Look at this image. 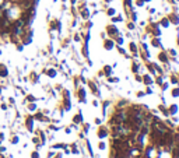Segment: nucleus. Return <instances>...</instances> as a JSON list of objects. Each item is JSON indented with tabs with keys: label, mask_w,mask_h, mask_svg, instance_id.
Listing matches in <instances>:
<instances>
[{
	"label": "nucleus",
	"mask_w": 179,
	"mask_h": 158,
	"mask_svg": "<svg viewBox=\"0 0 179 158\" xmlns=\"http://www.w3.org/2000/svg\"><path fill=\"white\" fill-rule=\"evenodd\" d=\"M105 32H106V35H108V38H112V39H115L118 35H120V29L118 27H116V24H108L106 25V28H105Z\"/></svg>",
	"instance_id": "f257e3e1"
},
{
	"label": "nucleus",
	"mask_w": 179,
	"mask_h": 158,
	"mask_svg": "<svg viewBox=\"0 0 179 158\" xmlns=\"http://www.w3.org/2000/svg\"><path fill=\"white\" fill-rule=\"evenodd\" d=\"M76 95H77V99L80 104H87V90H85V87L80 85L78 88H76Z\"/></svg>",
	"instance_id": "f03ea898"
},
{
	"label": "nucleus",
	"mask_w": 179,
	"mask_h": 158,
	"mask_svg": "<svg viewBox=\"0 0 179 158\" xmlns=\"http://www.w3.org/2000/svg\"><path fill=\"white\" fill-rule=\"evenodd\" d=\"M129 53L132 55L133 59H138V45L137 42H134V39L129 42Z\"/></svg>",
	"instance_id": "7ed1b4c3"
},
{
	"label": "nucleus",
	"mask_w": 179,
	"mask_h": 158,
	"mask_svg": "<svg viewBox=\"0 0 179 158\" xmlns=\"http://www.w3.org/2000/svg\"><path fill=\"white\" fill-rule=\"evenodd\" d=\"M115 46H116V43L112 38H106V39L102 41V48H104V51H106V52H112L115 49Z\"/></svg>",
	"instance_id": "20e7f679"
},
{
	"label": "nucleus",
	"mask_w": 179,
	"mask_h": 158,
	"mask_svg": "<svg viewBox=\"0 0 179 158\" xmlns=\"http://www.w3.org/2000/svg\"><path fill=\"white\" fill-rule=\"evenodd\" d=\"M150 45H151L152 48H155V49H161V51H165L166 48L164 46V43H162V41H161L160 37H151V39H150Z\"/></svg>",
	"instance_id": "39448f33"
},
{
	"label": "nucleus",
	"mask_w": 179,
	"mask_h": 158,
	"mask_svg": "<svg viewBox=\"0 0 179 158\" xmlns=\"http://www.w3.org/2000/svg\"><path fill=\"white\" fill-rule=\"evenodd\" d=\"M109 136H110V130H109V127H106V126L99 127L98 132H96V137L99 140H104V139H106V137H109Z\"/></svg>",
	"instance_id": "423d86ee"
},
{
	"label": "nucleus",
	"mask_w": 179,
	"mask_h": 158,
	"mask_svg": "<svg viewBox=\"0 0 179 158\" xmlns=\"http://www.w3.org/2000/svg\"><path fill=\"white\" fill-rule=\"evenodd\" d=\"M78 17H80V20H83V21H87V20L91 18V10H90V7H84V9L78 10Z\"/></svg>",
	"instance_id": "0eeeda50"
},
{
	"label": "nucleus",
	"mask_w": 179,
	"mask_h": 158,
	"mask_svg": "<svg viewBox=\"0 0 179 158\" xmlns=\"http://www.w3.org/2000/svg\"><path fill=\"white\" fill-rule=\"evenodd\" d=\"M157 60L161 65H165V63H169V56L166 53V51H160V53L157 55Z\"/></svg>",
	"instance_id": "6e6552de"
},
{
	"label": "nucleus",
	"mask_w": 179,
	"mask_h": 158,
	"mask_svg": "<svg viewBox=\"0 0 179 158\" xmlns=\"http://www.w3.org/2000/svg\"><path fill=\"white\" fill-rule=\"evenodd\" d=\"M166 17L169 20L171 25H175V27H178L179 25V13H174V11H171V13L166 14Z\"/></svg>",
	"instance_id": "1a4fd4ad"
},
{
	"label": "nucleus",
	"mask_w": 179,
	"mask_h": 158,
	"mask_svg": "<svg viewBox=\"0 0 179 158\" xmlns=\"http://www.w3.org/2000/svg\"><path fill=\"white\" fill-rule=\"evenodd\" d=\"M143 84L144 85H154V76H151L150 73H144L143 74Z\"/></svg>",
	"instance_id": "9d476101"
},
{
	"label": "nucleus",
	"mask_w": 179,
	"mask_h": 158,
	"mask_svg": "<svg viewBox=\"0 0 179 158\" xmlns=\"http://www.w3.org/2000/svg\"><path fill=\"white\" fill-rule=\"evenodd\" d=\"M140 67H141V63L138 62V59H132V66H130V71L136 74L140 71Z\"/></svg>",
	"instance_id": "9b49d317"
},
{
	"label": "nucleus",
	"mask_w": 179,
	"mask_h": 158,
	"mask_svg": "<svg viewBox=\"0 0 179 158\" xmlns=\"http://www.w3.org/2000/svg\"><path fill=\"white\" fill-rule=\"evenodd\" d=\"M42 73H45L49 79H55V77H57V70H56L55 67H48V69H43Z\"/></svg>",
	"instance_id": "f8f14e48"
},
{
	"label": "nucleus",
	"mask_w": 179,
	"mask_h": 158,
	"mask_svg": "<svg viewBox=\"0 0 179 158\" xmlns=\"http://www.w3.org/2000/svg\"><path fill=\"white\" fill-rule=\"evenodd\" d=\"M158 24H160V27L164 28V29H166V28L171 27V23H169V20H168L166 15H162V17L158 20Z\"/></svg>",
	"instance_id": "ddd939ff"
},
{
	"label": "nucleus",
	"mask_w": 179,
	"mask_h": 158,
	"mask_svg": "<svg viewBox=\"0 0 179 158\" xmlns=\"http://www.w3.org/2000/svg\"><path fill=\"white\" fill-rule=\"evenodd\" d=\"M166 108H168V112H169V118H171V116H175V115H178L179 107L176 105V104H171V105H166Z\"/></svg>",
	"instance_id": "4468645a"
},
{
	"label": "nucleus",
	"mask_w": 179,
	"mask_h": 158,
	"mask_svg": "<svg viewBox=\"0 0 179 158\" xmlns=\"http://www.w3.org/2000/svg\"><path fill=\"white\" fill-rule=\"evenodd\" d=\"M73 123H76V125H83L84 123V116H83V112L81 111H78L77 115H74Z\"/></svg>",
	"instance_id": "2eb2a0df"
},
{
	"label": "nucleus",
	"mask_w": 179,
	"mask_h": 158,
	"mask_svg": "<svg viewBox=\"0 0 179 158\" xmlns=\"http://www.w3.org/2000/svg\"><path fill=\"white\" fill-rule=\"evenodd\" d=\"M102 71H104V74L105 77H109V76H113V69H112V66L110 65H104L102 66Z\"/></svg>",
	"instance_id": "dca6fc26"
},
{
	"label": "nucleus",
	"mask_w": 179,
	"mask_h": 158,
	"mask_svg": "<svg viewBox=\"0 0 179 158\" xmlns=\"http://www.w3.org/2000/svg\"><path fill=\"white\" fill-rule=\"evenodd\" d=\"M105 14H106V17H113V15H116L118 14V10L115 9V7H112V6H108L105 9Z\"/></svg>",
	"instance_id": "f3484780"
},
{
	"label": "nucleus",
	"mask_w": 179,
	"mask_h": 158,
	"mask_svg": "<svg viewBox=\"0 0 179 158\" xmlns=\"http://www.w3.org/2000/svg\"><path fill=\"white\" fill-rule=\"evenodd\" d=\"M166 80V76L162 74V76H154V84L155 85H158V87H161V84L164 83Z\"/></svg>",
	"instance_id": "a211bd4d"
},
{
	"label": "nucleus",
	"mask_w": 179,
	"mask_h": 158,
	"mask_svg": "<svg viewBox=\"0 0 179 158\" xmlns=\"http://www.w3.org/2000/svg\"><path fill=\"white\" fill-rule=\"evenodd\" d=\"M169 84H172V85H178L179 84V77H178V73H171L169 74Z\"/></svg>",
	"instance_id": "6ab92c4d"
},
{
	"label": "nucleus",
	"mask_w": 179,
	"mask_h": 158,
	"mask_svg": "<svg viewBox=\"0 0 179 158\" xmlns=\"http://www.w3.org/2000/svg\"><path fill=\"white\" fill-rule=\"evenodd\" d=\"M9 76V70L6 67L4 63H0V79H6Z\"/></svg>",
	"instance_id": "aec40b11"
},
{
	"label": "nucleus",
	"mask_w": 179,
	"mask_h": 158,
	"mask_svg": "<svg viewBox=\"0 0 179 158\" xmlns=\"http://www.w3.org/2000/svg\"><path fill=\"white\" fill-rule=\"evenodd\" d=\"M81 56L84 59L90 57V49H88V43H84L83 42V46H81Z\"/></svg>",
	"instance_id": "412c9836"
},
{
	"label": "nucleus",
	"mask_w": 179,
	"mask_h": 158,
	"mask_svg": "<svg viewBox=\"0 0 179 158\" xmlns=\"http://www.w3.org/2000/svg\"><path fill=\"white\" fill-rule=\"evenodd\" d=\"M110 23L112 24H118V23H123V14H116L113 17H110Z\"/></svg>",
	"instance_id": "4be33fe9"
},
{
	"label": "nucleus",
	"mask_w": 179,
	"mask_h": 158,
	"mask_svg": "<svg viewBox=\"0 0 179 158\" xmlns=\"http://www.w3.org/2000/svg\"><path fill=\"white\" fill-rule=\"evenodd\" d=\"M126 28H127V31L134 32V31L137 29V24L133 23V21H130V20H127V21H126Z\"/></svg>",
	"instance_id": "5701e85b"
},
{
	"label": "nucleus",
	"mask_w": 179,
	"mask_h": 158,
	"mask_svg": "<svg viewBox=\"0 0 179 158\" xmlns=\"http://www.w3.org/2000/svg\"><path fill=\"white\" fill-rule=\"evenodd\" d=\"M106 79V83L108 84H119L120 83V79L116 77V76H109V77H105Z\"/></svg>",
	"instance_id": "b1692460"
},
{
	"label": "nucleus",
	"mask_w": 179,
	"mask_h": 158,
	"mask_svg": "<svg viewBox=\"0 0 179 158\" xmlns=\"http://www.w3.org/2000/svg\"><path fill=\"white\" fill-rule=\"evenodd\" d=\"M169 87H171V84H169V81H168V80H165V81H164V83L161 84V93L162 94H165L166 91H168V90H169Z\"/></svg>",
	"instance_id": "393cba45"
},
{
	"label": "nucleus",
	"mask_w": 179,
	"mask_h": 158,
	"mask_svg": "<svg viewBox=\"0 0 179 158\" xmlns=\"http://www.w3.org/2000/svg\"><path fill=\"white\" fill-rule=\"evenodd\" d=\"M171 97L172 98H179V84L178 85H174L171 88Z\"/></svg>",
	"instance_id": "a878e982"
},
{
	"label": "nucleus",
	"mask_w": 179,
	"mask_h": 158,
	"mask_svg": "<svg viewBox=\"0 0 179 158\" xmlns=\"http://www.w3.org/2000/svg\"><path fill=\"white\" fill-rule=\"evenodd\" d=\"M166 51V53H168V56H169V57H178V51H176V49H175V48H168V49H165Z\"/></svg>",
	"instance_id": "bb28decb"
},
{
	"label": "nucleus",
	"mask_w": 179,
	"mask_h": 158,
	"mask_svg": "<svg viewBox=\"0 0 179 158\" xmlns=\"http://www.w3.org/2000/svg\"><path fill=\"white\" fill-rule=\"evenodd\" d=\"M73 42L74 43H83V38H81V35H80L78 31L73 34Z\"/></svg>",
	"instance_id": "cd10ccee"
},
{
	"label": "nucleus",
	"mask_w": 179,
	"mask_h": 158,
	"mask_svg": "<svg viewBox=\"0 0 179 158\" xmlns=\"http://www.w3.org/2000/svg\"><path fill=\"white\" fill-rule=\"evenodd\" d=\"M115 41L116 45H120V46H123V43H124V37H123V34H120V35H118V37L113 39Z\"/></svg>",
	"instance_id": "c85d7f7f"
},
{
	"label": "nucleus",
	"mask_w": 179,
	"mask_h": 158,
	"mask_svg": "<svg viewBox=\"0 0 179 158\" xmlns=\"http://www.w3.org/2000/svg\"><path fill=\"white\" fill-rule=\"evenodd\" d=\"M133 3H134V7H136V9L146 7V1H144V0H133Z\"/></svg>",
	"instance_id": "c756f323"
},
{
	"label": "nucleus",
	"mask_w": 179,
	"mask_h": 158,
	"mask_svg": "<svg viewBox=\"0 0 179 158\" xmlns=\"http://www.w3.org/2000/svg\"><path fill=\"white\" fill-rule=\"evenodd\" d=\"M115 49L118 51V53H119V55H122V56H124L126 53H127V51H126V49H124L123 46H120V45H116Z\"/></svg>",
	"instance_id": "7c9ffc66"
},
{
	"label": "nucleus",
	"mask_w": 179,
	"mask_h": 158,
	"mask_svg": "<svg viewBox=\"0 0 179 158\" xmlns=\"http://www.w3.org/2000/svg\"><path fill=\"white\" fill-rule=\"evenodd\" d=\"M144 93H146V95H152V94H154V88H152V85H146Z\"/></svg>",
	"instance_id": "2f4dec72"
},
{
	"label": "nucleus",
	"mask_w": 179,
	"mask_h": 158,
	"mask_svg": "<svg viewBox=\"0 0 179 158\" xmlns=\"http://www.w3.org/2000/svg\"><path fill=\"white\" fill-rule=\"evenodd\" d=\"M98 150H99V151H105L106 150V143L105 141H99V143H98Z\"/></svg>",
	"instance_id": "473e14b6"
},
{
	"label": "nucleus",
	"mask_w": 179,
	"mask_h": 158,
	"mask_svg": "<svg viewBox=\"0 0 179 158\" xmlns=\"http://www.w3.org/2000/svg\"><path fill=\"white\" fill-rule=\"evenodd\" d=\"M134 81H136V83H143V74L136 73V74H134Z\"/></svg>",
	"instance_id": "72a5a7b5"
},
{
	"label": "nucleus",
	"mask_w": 179,
	"mask_h": 158,
	"mask_svg": "<svg viewBox=\"0 0 179 158\" xmlns=\"http://www.w3.org/2000/svg\"><path fill=\"white\" fill-rule=\"evenodd\" d=\"M27 101H28V102H37V98H35V95H32V94H28V95H27Z\"/></svg>",
	"instance_id": "f704fd0d"
},
{
	"label": "nucleus",
	"mask_w": 179,
	"mask_h": 158,
	"mask_svg": "<svg viewBox=\"0 0 179 158\" xmlns=\"http://www.w3.org/2000/svg\"><path fill=\"white\" fill-rule=\"evenodd\" d=\"M146 10L148 11V14H150V15H154V14H157V9H155V7H146Z\"/></svg>",
	"instance_id": "c9c22d12"
},
{
	"label": "nucleus",
	"mask_w": 179,
	"mask_h": 158,
	"mask_svg": "<svg viewBox=\"0 0 179 158\" xmlns=\"http://www.w3.org/2000/svg\"><path fill=\"white\" fill-rule=\"evenodd\" d=\"M15 49L18 52H23L24 51V45L23 43H20V42H17V45H15Z\"/></svg>",
	"instance_id": "e433bc0d"
},
{
	"label": "nucleus",
	"mask_w": 179,
	"mask_h": 158,
	"mask_svg": "<svg viewBox=\"0 0 179 158\" xmlns=\"http://www.w3.org/2000/svg\"><path fill=\"white\" fill-rule=\"evenodd\" d=\"M91 104H92V107H94V108H98V107H99V99H98V98H95V99H94Z\"/></svg>",
	"instance_id": "4c0bfd02"
},
{
	"label": "nucleus",
	"mask_w": 179,
	"mask_h": 158,
	"mask_svg": "<svg viewBox=\"0 0 179 158\" xmlns=\"http://www.w3.org/2000/svg\"><path fill=\"white\" fill-rule=\"evenodd\" d=\"M136 97H137V98L146 97V93H144V91H137V93H136Z\"/></svg>",
	"instance_id": "58836bf2"
},
{
	"label": "nucleus",
	"mask_w": 179,
	"mask_h": 158,
	"mask_svg": "<svg viewBox=\"0 0 179 158\" xmlns=\"http://www.w3.org/2000/svg\"><path fill=\"white\" fill-rule=\"evenodd\" d=\"M99 38H101L102 41H104V39H106V38H108V35H106V32H105V31H101V32H99Z\"/></svg>",
	"instance_id": "ea45409f"
},
{
	"label": "nucleus",
	"mask_w": 179,
	"mask_h": 158,
	"mask_svg": "<svg viewBox=\"0 0 179 158\" xmlns=\"http://www.w3.org/2000/svg\"><path fill=\"white\" fill-rule=\"evenodd\" d=\"M102 121H104V118H95V125H102Z\"/></svg>",
	"instance_id": "a19ab883"
},
{
	"label": "nucleus",
	"mask_w": 179,
	"mask_h": 158,
	"mask_svg": "<svg viewBox=\"0 0 179 158\" xmlns=\"http://www.w3.org/2000/svg\"><path fill=\"white\" fill-rule=\"evenodd\" d=\"M88 7H92V9H96V7H98V3H96V1H91Z\"/></svg>",
	"instance_id": "79ce46f5"
},
{
	"label": "nucleus",
	"mask_w": 179,
	"mask_h": 158,
	"mask_svg": "<svg viewBox=\"0 0 179 158\" xmlns=\"http://www.w3.org/2000/svg\"><path fill=\"white\" fill-rule=\"evenodd\" d=\"M64 130H66V134H70V133H71V129H70V127H66Z\"/></svg>",
	"instance_id": "37998d69"
},
{
	"label": "nucleus",
	"mask_w": 179,
	"mask_h": 158,
	"mask_svg": "<svg viewBox=\"0 0 179 158\" xmlns=\"http://www.w3.org/2000/svg\"><path fill=\"white\" fill-rule=\"evenodd\" d=\"M31 158H38V153H37V151H35V153H32Z\"/></svg>",
	"instance_id": "c03bdc74"
},
{
	"label": "nucleus",
	"mask_w": 179,
	"mask_h": 158,
	"mask_svg": "<svg viewBox=\"0 0 179 158\" xmlns=\"http://www.w3.org/2000/svg\"><path fill=\"white\" fill-rule=\"evenodd\" d=\"M1 109H3V111H6V109H7V105H4V104H1Z\"/></svg>",
	"instance_id": "a18cd8bd"
},
{
	"label": "nucleus",
	"mask_w": 179,
	"mask_h": 158,
	"mask_svg": "<svg viewBox=\"0 0 179 158\" xmlns=\"http://www.w3.org/2000/svg\"><path fill=\"white\" fill-rule=\"evenodd\" d=\"M176 46L179 48V37H176Z\"/></svg>",
	"instance_id": "49530a36"
},
{
	"label": "nucleus",
	"mask_w": 179,
	"mask_h": 158,
	"mask_svg": "<svg viewBox=\"0 0 179 158\" xmlns=\"http://www.w3.org/2000/svg\"><path fill=\"white\" fill-rule=\"evenodd\" d=\"M144 1H146V4H147V3H151L152 0H144Z\"/></svg>",
	"instance_id": "de8ad7c7"
},
{
	"label": "nucleus",
	"mask_w": 179,
	"mask_h": 158,
	"mask_svg": "<svg viewBox=\"0 0 179 158\" xmlns=\"http://www.w3.org/2000/svg\"><path fill=\"white\" fill-rule=\"evenodd\" d=\"M60 1H62V3H67L69 0H60Z\"/></svg>",
	"instance_id": "09e8293b"
},
{
	"label": "nucleus",
	"mask_w": 179,
	"mask_h": 158,
	"mask_svg": "<svg viewBox=\"0 0 179 158\" xmlns=\"http://www.w3.org/2000/svg\"><path fill=\"white\" fill-rule=\"evenodd\" d=\"M176 132H178V133H179V126H178V127H176Z\"/></svg>",
	"instance_id": "8fccbe9b"
},
{
	"label": "nucleus",
	"mask_w": 179,
	"mask_h": 158,
	"mask_svg": "<svg viewBox=\"0 0 179 158\" xmlns=\"http://www.w3.org/2000/svg\"><path fill=\"white\" fill-rule=\"evenodd\" d=\"M57 1H59V0H53V3H57Z\"/></svg>",
	"instance_id": "3c124183"
},
{
	"label": "nucleus",
	"mask_w": 179,
	"mask_h": 158,
	"mask_svg": "<svg viewBox=\"0 0 179 158\" xmlns=\"http://www.w3.org/2000/svg\"><path fill=\"white\" fill-rule=\"evenodd\" d=\"M0 56H1V48H0Z\"/></svg>",
	"instance_id": "603ef678"
},
{
	"label": "nucleus",
	"mask_w": 179,
	"mask_h": 158,
	"mask_svg": "<svg viewBox=\"0 0 179 158\" xmlns=\"http://www.w3.org/2000/svg\"><path fill=\"white\" fill-rule=\"evenodd\" d=\"M0 93H1V87H0Z\"/></svg>",
	"instance_id": "864d4df0"
},
{
	"label": "nucleus",
	"mask_w": 179,
	"mask_h": 158,
	"mask_svg": "<svg viewBox=\"0 0 179 158\" xmlns=\"http://www.w3.org/2000/svg\"><path fill=\"white\" fill-rule=\"evenodd\" d=\"M178 53H179V52H178Z\"/></svg>",
	"instance_id": "5fc2aeb1"
}]
</instances>
